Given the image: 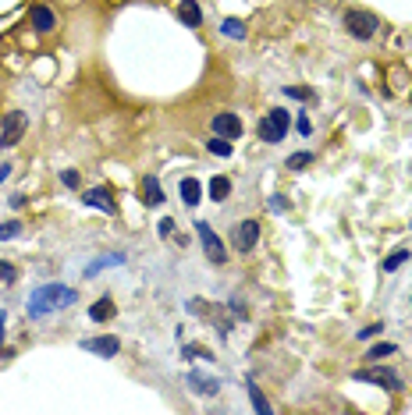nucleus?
Returning <instances> with one entry per match:
<instances>
[{
    "mask_svg": "<svg viewBox=\"0 0 412 415\" xmlns=\"http://www.w3.org/2000/svg\"><path fill=\"white\" fill-rule=\"evenodd\" d=\"M75 302H78V291H75V288H65V284H40L33 294H28L25 312L33 316V319H43V316H50V312H61V309L75 306Z\"/></svg>",
    "mask_w": 412,
    "mask_h": 415,
    "instance_id": "1",
    "label": "nucleus"
},
{
    "mask_svg": "<svg viewBox=\"0 0 412 415\" xmlns=\"http://www.w3.org/2000/svg\"><path fill=\"white\" fill-rule=\"evenodd\" d=\"M341 21H345V33L352 39H359V43H370L380 33V18L373 11H363V8H348L341 15Z\"/></svg>",
    "mask_w": 412,
    "mask_h": 415,
    "instance_id": "2",
    "label": "nucleus"
},
{
    "mask_svg": "<svg viewBox=\"0 0 412 415\" xmlns=\"http://www.w3.org/2000/svg\"><path fill=\"white\" fill-rule=\"evenodd\" d=\"M291 132V114L284 107H274L267 117H259V125H256V135L267 142V145H277L284 142V135Z\"/></svg>",
    "mask_w": 412,
    "mask_h": 415,
    "instance_id": "3",
    "label": "nucleus"
},
{
    "mask_svg": "<svg viewBox=\"0 0 412 415\" xmlns=\"http://www.w3.org/2000/svg\"><path fill=\"white\" fill-rule=\"evenodd\" d=\"M352 380H356V383H373V387L388 391V394H402V391H405V380H402L395 369H388V366L356 369V373H352Z\"/></svg>",
    "mask_w": 412,
    "mask_h": 415,
    "instance_id": "4",
    "label": "nucleus"
},
{
    "mask_svg": "<svg viewBox=\"0 0 412 415\" xmlns=\"http://www.w3.org/2000/svg\"><path fill=\"white\" fill-rule=\"evenodd\" d=\"M192 227H196V234H199V245H203L206 259H210L214 266H224V263H228V249H224V242L217 238V231L206 224V220H192Z\"/></svg>",
    "mask_w": 412,
    "mask_h": 415,
    "instance_id": "5",
    "label": "nucleus"
},
{
    "mask_svg": "<svg viewBox=\"0 0 412 415\" xmlns=\"http://www.w3.org/2000/svg\"><path fill=\"white\" fill-rule=\"evenodd\" d=\"M242 132H246V128H242V117H239V114H231V110L214 114V121H210V135H221V139L234 142Z\"/></svg>",
    "mask_w": 412,
    "mask_h": 415,
    "instance_id": "6",
    "label": "nucleus"
},
{
    "mask_svg": "<svg viewBox=\"0 0 412 415\" xmlns=\"http://www.w3.org/2000/svg\"><path fill=\"white\" fill-rule=\"evenodd\" d=\"M25 128H28L25 110H11V114L4 117V135H0V150H11V145H18L22 135H25Z\"/></svg>",
    "mask_w": 412,
    "mask_h": 415,
    "instance_id": "7",
    "label": "nucleus"
},
{
    "mask_svg": "<svg viewBox=\"0 0 412 415\" xmlns=\"http://www.w3.org/2000/svg\"><path fill=\"white\" fill-rule=\"evenodd\" d=\"M259 220L256 217H246L242 224H239V231H234V249L239 252H252L256 249V242H259Z\"/></svg>",
    "mask_w": 412,
    "mask_h": 415,
    "instance_id": "8",
    "label": "nucleus"
},
{
    "mask_svg": "<svg viewBox=\"0 0 412 415\" xmlns=\"http://www.w3.org/2000/svg\"><path fill=\"white\" fill-rule=\"evenodd\" d=\"M78 348H82V351H96V355H103V359H114V355L121 351V341H117L114 334H103V337H82Z\"/></svg>",
    "mask_w": 412,
    "mask_h": 415,
    "instance_id": "9",
    "label": "nucleus"
},
{
    "mask_svg": "<svg viewBox=\"0 0 412 415\" xmlns=\"http://www.w3.org/2000/svg\"><path fill=\"white\" fill-rule=\"evenodd\" d=\"M28 25H33L36 33H53V28H57V15H53V8H46V4H33V8H28Z\"/></svg>",
    "mask_w": 412,
    "mask_h": 415,
    "instance_id": "10",
    "label": "nucleus"
},
{
    "mask_svg": "<svg viewBox=\"0 0 412 415\" xmlns=\"http://www.w3.org/2000/svg\"><path fill=\"white\" fill-rule=\"evenodd\" d=\"M82 202L85 206H93V210H103V213H114V195L107 185H96L89 192H82Z\"/></svg>",
    "mask_w": 412,
    "mask_h": 415,
    "instance_id": "11",
    "label": "nucleus"
},
{
    "mask_svg": "<svg viewBox=\"0 0 412 415\" xmlns=\"http://www.w3.org/2000/svg\"><path fill=\"white\" fill-rule=\"evenodd\" d=\"M142 202L150 206V210H157V206L164 202V192H160V177H157V174H146V177H142Z\"/></svg>",
    "mask_w": 412,
    "mask_h": 415,
    "instance_id": "12",
    "label": "nucleus"
},
{
    "mask_svg": "<svg viewBox=\"0 0 412 415\" xmlns=\"http://www.w3.org/2000/svg\"><path fill=\"white\" fill-rule=\"evenodd\" d=\"M189 387L199 394V398H214L221 394V383L214 376H203V373H189Z\"/></svg>",
    "mask_w": 412,
    "mask_h": 415,
    "instance_id": "13",
    "label": "nucleus"
},
{
    "mask_svg": "<svg viewBox=\"0 0 412 415\" xmlns=\"http://www.w3.org/2000/svg\"><path fill=\"white\" fill-rule=\"evenodd\" d=\"M178 21L185 28H199L203 25V8L196 4V0H178Z\"/></svg>",
    "mask_w": 412,
    "mask_h": 415,
    "instance_id": "14",
    "label": "nucleus"
},
{
    "mask_svg": "<svg viewBox=\"0 0 412 415\" xmlns=\"http://www.w3.org/2000/svg\"><path fill=\"white\" fill-rule=\"evenodd\" d=\"M178 192H182V202H185V206H192V210L203 202V182H199V177H182Z\"/></svg>",
    "mask_w": 412,
    "mask_h": 415,
    "instance_id": "15",
    "label": "nucleus"
},
{
    "mask_svg": "<svg viewBox=\"0 0 412 415\" xmlns=\"http://www.w3.org/2000/svg\"><path fill=\"white\" fill-rule=\"evenodd\" d=\"M114 316H117V306H114L110 294H103V299H96V302L89 306V319H93V323H107V319H114Z\"/></svg>",
    "mask_w": 412,
    "mask_h": 415,
    "instance_id": "16",
    "label": "nucleus"
},
{
    "mask_svg": "<svg viewBox=\"0 0 412 415\" xmlns=\"http://www.w3.org/2000/svg\"><path fill=\"white\" fill-rule=\"evenodd\" d=\"M206 195H210L214 202H224V199L231 195V177H228V174L210 177V188H206Z\"/></svg>",
    "mask_w": 412,
    "mask_h": 415,
    "instance_id": "17",
    "label": "nucleus"
},
{
    "mask_svg": "<svg viewBox=\"0 0 412 415\" xmlns=\"http://www.w3.org/2000/svg\"><path fill=\"white\" fill-rule=\"evenodd\" d=\"M221 36H228V39H246L249 28H246L242 18H224V21H221Z\"/></svg>",
    "mask_w": 412,
    "mask_h": 415,
    "instance_id": "18",
    "label": "nucleus"
},
{
    "mask_svg": "<svg viewBox=\"0 0 412 415\" xmlns=\"http://www.w3.org/2000/svg\"><path fill=\"white\" fill-rule=\"evenodd\" d=\"M412 259V252L409 249H395L391 256H384V263H380V270H384V274H395V270H402V266Z\"/></svg>",
    "mask_w": 412,
    "mask_h": 415,
    "instance_id": "19",
    "label": "nucleus"
},
{
    "mask_svg": "<svg viewBox=\"0 0 412 415\" xmlns=\"http://www.w3.org/2000/svg\"><path fill=\"white\" fill-rule=\"evenodd\" d=\"M281 93L288 100H299V103H316V89H309V85H284Z\"/></svg>",
    "mask_w": 412,
    "mask_h": 415,
    "instance_id": "20",
    "label": "nucleus"
},
{
    "mask_svg": "<svg viewBox=\"0 0 412 415\" xmlns=\"http://www.w3.org/2000/svg\"><path fill=\"white\" fill-rule=\"evenodd\" d=\"M121 263H125V252H110V256H103V259H96V263L85 266V277H96L103 266H121Z\"/></svg>",
    "mask_w": 412,
    "mask_h": 415,
    "instance_id": "21",
    "label": "nucleus"
},
{
    "mask_svg": "<svg viewBox=\"0 0 412 415\" xmlns=\"http://www.w3.org/2000/svg\"><path fill=\"white\" fill-rule=\"evenodd\" d=\"M246 387H249V401H252V408H256L259 415H267V412H274V408H271V401L263 398V391L256 387V380H252V376H249V383H246Z\"/></svg>",
    "mask_w": 412,
    "mask_h": 415,
    "instance_id": "22",
    "label": "nucleus"
},
{
    "mask_svg": "<svg viewBox=\"0 0 412 415\" xmlns=\"http://www.w3.org/2000/svg\"><path fill=\"white\" fill-rule=\"evenodd\" d=\"M206 153L231 157V153H234V142H228V139H221V135H210V139H206Z\"/></svg>",
    "mask_w": 412,
    "mask_h": 415,
    "instance_id": "23",
    "label": "nucleus"
},
{
    "mask_svg": "<svg viewBox=\"0 0 412 415\" xmlns=\"http://www.w3.org/2000/svg\"><path fill=\"white\" fill-rule=\"evenodd\" d=\"M398 348L391 344V341H380V344H373L370 351H366V362H377V359H391Z\"/></svg>",
    "mask_w": 412,
    "mask_h": 415,
    "instance_id": "24",
    "label": "nucleus"
},
{
    "mask_svg": "<svg viewBox=\"0 0 412 415\" xmlns=\"http://www.w3.org/2000/svg\"><path fill=\"white\" fill-rule=\"evenodd\" d=\"M309 164H313V153H306V150H302V153H291V157L284 160L288 170H306Z\"/></svg>",
    "mask_w": 412,
    "mask_h": 415,
    "instance_id": "25",
    "label": "nucleus"
},
{
    "mask_svg": "<svg viewBox=\"0 0 412 415\" xmlns=\"http://www.w3.org/2000/svg\"><path fill=\"white\" fill-rule=\"evenodd\" d=\"M185 359H206V362H214V351L203 348V344H185Z\"/></svg>",
    "mask_w": 412,
    "mask_h": 415,
    "instance_id": "26",
    "label": "nucleus"
},
{
    "mask_svg": "<svg viewBox=\"0 0 412 415\" xmlns=\"http://www.w3.org/2000/svg\"><path fill=\"white\" fill-rule=\"evenodd\" d=\"M22 234V224L18 220H8V224H0V242H11Z\"/></svg>",
    "mask_w": 412,
    "mask_h": 415,
    "instance_id": "27",
    "label": "nucleus"
},
{
    "mask_svg": "<svg viewBox=\"0 0 412 415\" xmlns=\"http://www.w3.org/2000/svg\"><path fill=\"white\" fill-rule=\"evenodd\" d=\"M377 334H384V323H380V319H377V323H370V327H363L356 337H359V341H373Z\"/></svg>",
    "mask_w": 412,
    "mask_h": 415,
    "instance_id": "28",
    "label": "nucleus"
},
{
    "mask_svg": "<svg viewBox=\"0 0 412 415\" xmlns=\"http://www.w3.org/2000/svg\"><path fill=\"white\" fill-rule=\"evenodd\" d=\"M15 277H18V270H15V263H8V259H0V281H8V284H11Z\"/></svg>",
    "mask_w": 412,
    "mask_h": 415,
    "instance_id": "29",
    "label": "nucleus"
},
{
    "mask_svg": "<svg viewBox=\"0 0 412 415\" xmlns=\"http://www.w3.org/2000/svg\"><path fill=\"white\" fill-rule=\"evenodd\" d=\"M157 234H160V238H171V234H174V217H164L157 224Z\"/></svg>",
    "mask_w": 412,
    "mask_h": 415,
    "instance_id": "30",
    "label": "nucleus"
},
{
    "mask_svg": "<svg viewBox=\"0 0 412 415\" xmlns=\"http://www.w3.org/2000/svg\"><path fill=\"white\" fill-rule=\"evenodd\" d=\"M295 132H299V135H313V125H309V117H306V114L295 117Z\"/></svg>",
    "mask_w": 412,
    "mask_h": 415,
    "instance_id": "31",
    "label": "nucleus"
},
{
    "mask_svg": "<svg viewBox=\"0 0 412 415\" xmlns=\"http://www.w3.org/2000/svg\"><path fill=\"white\" fill-rule=\"evenodd\" d=\"M61 182H65L68 188H78V170H65V174H61Z\"/></svg>",
    "mask_w": 412,
    "mask_h": 415,
    "instance_id": "32",
    "label": "nucleus"
},
{
    "mask_svg": "<svg viewBox=\"0 0 412 415\" xmlns=\"http://www.w3.org/2000/svg\"><path fill=\"white\" fill-rule=\"evenodd\" d=\"M271 206H274V210H288V199H284V195H274Z\"/></svg>",
    "mask_w": 412,
    "mask_h": 415,
    "instance_id": "33",
    "label": "nucleus"
},
{
    "mask_svg": "<svg viewBox=\"0 0 412 415\" xmlns=\"http://www.w3.org/2000/svg\"><path fill=\"white\" fill-rule=\"evenodd\" d=\"M8 177H11V164H0V185H4Z\"/></svg>",
    "mask_w": 412,
    "mask_h": 415,
    "instance_id": "34",
    "label": "nucleus"
},
{
    "mask_svg": "<svg viewBox=\"0 0 412 415\" xmlns=\"http://www.w3.org/2000/svg\"><path fill=\"white\" fill-rule=\"evenodd\" d=\"M4 323H8V312L0 309V341H4Z\"/></svg>",
    "mask_w": 412,
    "mask_h": 415,
    "instance_id": "35",
    "label": "nucleus"
},
{
    "mask_svg": "<svg viewBox=\"0 0 412 415\" xmlns=\"http://www.w3.org/2000/svg\"><path fill=\"white\" fill-rule=\"evenodd\" d=\"M409 227H412V224H409Z\"/></svg>",
    "mask_w": 412,
    "mask_h": 415,
    "instance_id": "36",
    "label": "nucleus"
}]
</instances>
